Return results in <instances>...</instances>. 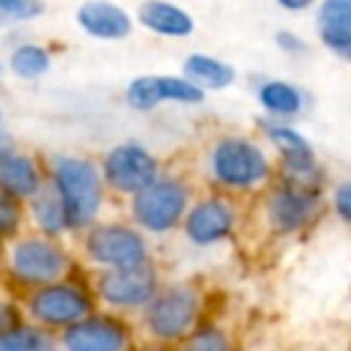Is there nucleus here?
<instances>
[{
	"label": "nucleus",
	"mask_w": 351,
	"mask_h": 351,
	"mask_svg": "<svg viewBox=\"0 0 351 351\" xmlns=\"http://www.w3.org/2000/svg\"><path fill=\"white\" fill-rule=\"evenodd\" d=\"M321 208V186L282 181L266 197V222L277 236H293L304 230Z\"/></svg>",
	"instance_id": "obj_10"
},
{
	"label": "nucleus",
	"mask_w": 351,
	"mask_h": 351,
	"mask_svg": "<svg viewBox=\"0 0 351 351\" xmlns=\"http://www.w3.org/2000/svg\"><path fill=\"white\" fill-rule=\"evenodd\" d=\"M137 22L159 38H186L195 33V19L173 0H143L137 5Z\"/></svg>",
	"instance_id": "obj_16"
},
{
	"label": "nucleus",
	"mask_w": 351,
	"mask_h": 351,
	"mask_svg": "<svg viewBox=\"0 0 351 351\" xmlns=\"http://www.w3.org/2000/svg\"><path fill=\"white\" fill-rule=\"evenodd\" d=\"M184 351H233L230 335L214 321H197L195 329L184 337Z\"/></svg>",
	"instance_id": "obj_24"
},
{
	"label": "nucleus",
	"mask_w": 351,
	"mask_h": 351,
	"mask_svg": "<svg viewBox=\"0 0 351 351\" xmlns=\"http://www.w3.org/2000/svg\"><path fill=\"white\" fill-rule=\"evenodd\" d=\"M255 99L271 121H291L304 110L302 88H296L293 82H285V80H274V77L258 82Z\"/></svg>",
	"instance_id": "obj_19"
},
{
	"label": "nucleus",
	"mask_w": 351,
	"mask_h": 351,
	"mask_svg": "<svg viewBox=\"0 0 351 351\" xmlns=\"http://www.w3.org/2000/svg\"><path fill=\"white\" fill-rule=\"evenodd\" d=\"M104 189L132 197L159 176V159L137 140L115 143L99 162Z\"/></svg>",
	"instance_id": "obj_8"
},
{
	"label": "nucleus",
	"mask_w": 351,
	"mask_h": 351,
	"mask_svg": "<svg viewBox=\"0 0 351 351\" xmlns=\"http://www.w3.org/2000/svg\"><path fill=\"white\" fill-rule=\"evenodd\" d=\"M96 296L77 280H55L41 288H33L25 299V313L33 324L44 329H66L69 324L93 313Z\"/></svg>",
	"instance_id": "obj_6"
},
{
	"label": "nucleus",
	"mask_w": 351,
	"mask_h": 351,
	"mask_svg": "<svg viewBox=\"0 0 351 351\" xmlns=\"http://www.w3.org/2000/svg\"><path fill=\"white\" fill-rule=\"evenodd\" d=\"M129 340L132 335L123 318L96 310L60 329L63 351H126Z\"/></svg>",
	"instance_id": "obj_13"
},
{
	"label": "nucleus",
	"mask_w": 351,
	"mask_h": 351,
	"mask_svg": "<svg viewBox=\"0 0 351 351\" xmlns=\"http://www.w3.org/2000/svg\"><path fill=\"white\" fill-rule=\"evenodd\" d=\"M200 321V293L192 282L159 285L151 302L143 307L145 332L165 346L181 343Z\"/></svg>",
	"instance_id": "obj_4"
},
{
	"label": "nucleus",
	"mask_w": 351,
	"mask_h": 351,
	"mask_svg": "<svg viewBox=\"0 0 351 351\" xmlns=\"http://www.w3.org/2000/svg\"><path fill=\"white\" fill-rule=\"evenodd\" d=\"M208 176L228 192H250L269 181V154L244 134H222L208 148Z\"/></svg>",
	"instance_id": "obj_2"
},
{
	"label": "nucleus",
	"mask_w": 351,
	"mask_h": 351,
	"mask_svg": "<svg viewBox=\"0 0 351 351\" xmlns=\"http://www.w3.org/2000/svg\"><path fill=\"white\" fill-rule=\"evenodd\" d=\"M49 186L66 211L69 230H85L99 219L104 206V181L93 159L55 154L49 159Z\"/></svg>",
	"instance_id": "obj_1"
},
{
	"label": "nucleus",
	"mask_w": 351,
	"mask_h": 351,
	"mask_svg": "<svg viewBox=\"0 0 351 351\" xmlns=\"http://www.w3.org/2000/svg\"><path fill=\"white\" fill-rule=\"evenodd\" d=\"M137 351H176V348L173 346H165V343H156V346H143Z\"/></svg>",
	"instance_id": "obj_32"
},
{
	"label": "nucleus",
	"mask_w": 351,
	"mask_h": 351,
	"mask_svg": "<svg viewBox=\"0 0 351 351\" xmlns=\"http://www.w3.org/2000/svg\"><path fill=\"white\" fill-rule=\"evenodd\" d=\"M181 74L197 85L203 93L208 90H225L236 82V69L214 55H206V52H192L186 55L184 66H181Z\"/></svg>",
	"instance_id": "obj_20"
},
{
	"label": "nucleus",
	"mask_w": 351,
	"mask_h": 351,
	"mask_svg": "<svg viewBox=\"0 0 351 351\" xmlns=\"http://www.w3.org/2000/svg\"><path fill=\"white\" fill-rule=\"evenodd\" d=\"M0 351H58V343L52 340L49 329L38 324H14L0 335Z\"/></svg>",
	"instance_id": "obj_23"
},
{
	"label": "nucleus",
	"mask_w": 351,
	"mask_h": 351,
	"mask_svg": "<svg viewBox=\"0 0 351 351\" xmlns=\"http://www.w3.org/2000/svg\"><path fill=\"white\" fill-rule=\"evenodd\" d=\"M315 30L335 55L351 47V0H321L315 8Z\"/></svg>",
	"instance_id": "obj_18"
},
{
	"label": "nucleus",
	"mask_w": 351,
	"mask_h": 351,
	"mask_svg": "<svg viewBox=\"0 0 351 351\" xmlns=\"http://www.w3.org/2000/svg\"><path fill=\"white\" fill-rule=\"evenodd\" d=\"M16 148V143H14V134L8 132V126H5V115H3V110H0V154H5V151H14Z\"/></svg>",
	"instance_id": "obj_31"
},
{
	"label": "nucleus",
	"mask_w": 351,
	"mask_h": 351,
	"mask_svg": "<svg viewBox=\"0 0 351 351\" xmlns=\"http://www.w3.org/2000/svg\"><path fill=\"white\" fill-rule=\"evenodd\" d=\"M44 14L41 0H0V27L5 25H25Z\"/></svg>",
	"instance_id": "obj_25"
},
{
	"label": "nucleus",
	"mask_w": 351,
	"mask_h": 351,
	"mask_svg": "<svg viewBox=\"0 0 351 351\" xmlns=\"http://www.w3.org/2000/svg\"><path fill=\"white\" fill-rule=\"evenodd\" d=\"M189 208V186L178 176H156L148 186L132 195V222L151 236L176 230Z\"/></svg>",
	"instance_id": "obj_5"
},
{
	"label": "nucleus",
	"mask_w": 351,
	"mask_h": 351,
	"mask_svg": "<svg viewBox=\"0 0 351 351\" xmlns=\"http://www.w3.org/2000/svg\"><path fill=\"white\" fill-rule=\"evenodd\" d=\"M0 74H3V66H0Z\"/></svg>",
	"instance_id": "obj_34"
},
{
	"label": "nucleus",
	"mask_w": 351,
	"mask_h": 351,
	"mask_svg": "<svg viewBox=\"0 0 351 351\" xmlns=\"http://www.w3.org/2000/svg\"><path fill=\"white\" fill-rule=\"evenodd\" d=\"M8 69L19 80H38L52 69V52L44 44L22 41L8 55Z\"/></svg>",
	"instance_id": "obj_22"
},
{
	"label": "nucleus",
	"mask_w": 351,
	"mask_h": 351,
	"mask_svg": "<svg viewBox=\"0 0 351 351\" xmlns=\"http://www.w3.org/2000/svg\"><path fill=\"white\" fill-rule=\"evenodd\" d=\"M261 126H263L266 140L277 148L280 178L321 186V165H318V156H315V148L310 145V140L296 126H291L285 121H271L269 118Z\"/></svg>",
	"instance_id": "obj_11"
},
{
	"label": "nucleus",
	"mask_w": 351,
	"mask_h": 351,
	"mask_svg": "<svg viewBox=\"0 0 351 351\" xmlns=\"http://www.w3.org/2000/svg\"><path fill=\"white\" fill-rule=\"evenodd\" d=\"M282 11H288V14H302V11H310L318 0H274Z\"/></svg>",
	"instance_id": "obj_30"
},
{
	"label": "nucleus",
	"mask_w": 351,
	"mask_h": 351,
	"mask_svg": "<svg viewBox=\"0 0 351 351\" xmlns=\"http://www.w3.org/2000/svg\"><path fill=\"white\" fill-rule=\"evenodd\" d=\"M77 27L96 41H121L134 30V19L129 11L112 0H85L74 11Z\"/></svg>",
	"instance_id": "obj_15"
},
{
	"label": "nucleus",
	"mask_w": 351,
	"mask_h": 351,
	"mask_svg": "<svg viewBox=\"0 0 351 351\" xmlns=\"http://www.w3.org/2000/svg\"><path fill=\"white\" fill-rule=\"evenodd\" d=\"M44 173L41 165L22 151H5L0 154V189L11 195L14 200H30L41 186H44Z\"/></svg>",
	"instance_id": "obj_17"
},
{
	"label": "nucleus",
	"mask_w": 351,
	"mask_h": 351,
	"mask_svg": "<svg viewBox=\"0 0 351 351\" xmlns=\"http://www.w3.org/2000/svg\"><path fill=\"white\" fill-rule=\"evenodd\" d=\"M332 208H335V214L346 225H351V178L335 186V192H332Z\"/></svg>",
	"instance_id": "obj_28"
},
{
	"label": "nucleus",
	"mask_w": 351,
	"mask_h": 351,
	"mask_svg": "<svg viewBox=\"0 0 351 351\" xmlns=\"http://www.w3.org/2000/svg\"><path fill=\"white\" fill-rule=\"evenodd\" d=\"M159 285L154 263L145 261L126 269H101L93 280V296L112 310H143Z\"/></svg>",
	"instance_id": "obj_9"
},
{
	"label": "nucleus",
	"mask_w": 351,
	"mask_h": 351,
	"mask_svg": "<svg viewBox=\"0 0 351 351\" xmlns=\"http://www.w3.org/2000/svg\"><path fill=\"white\" fill-rule=\"evenodd\" d=\"M274 44H277V49H280L282 55H291V58L304 55V52L310 49V44H307V41H304L299 33H293V30H277Z\"/></svg>",
	"instance_id": "obj_27"
},
{
	"label": "nucleus",
	"mask_w": 351,
	"mask_h": 351,
	"mask_svg": "<svg viewBox=\"0 0 351 351\" xmlns=\"http://www.w3.org/2000/svg\"><path fill=\"white\" fill-rule=\"evenodd\" d=\"M337 58H343V60L351 66V47H348V49H340V52H337Z\"/></svg>",
	"instance_id": "obj_33"
},
{
	"label": "nucleus",
	"mask_w": 351,
	"mask_h": 351,
	"mask_svg": "<svg viewBox=\"0 0 351 351\" xmlns=\"http://www.w3.org/2000/svg\"><path fill=\"white\" fill-rule=\"evenodd\" d=\"M22 230V206L0 189V241L16 239Z\"/></svg>",
	"instance_id": "obj_26"
},
{
	"label": "nucleus",
	"mask_w": 351,
	"mask_h": 351,
	"mask_svg": "<svg viewBox=\"0 0 351 351\" xmlns=\"http://www.w3.org/2000/svg\"><path fill=\"white\" fill-rule=\"evenodd\" d=\"M82 252L99 269H126L151 261L145 233L126 222H93L85 228Z\"/></svg>",
	"instance_id": "obj_7"
},
{
	"label": "nucleus",
	"mask_w": 351,
	"mask_h": 351,
	"mask_svg": "<svg viewBox=\"0 0 351 351\" xmlns=\"http://www.w3.org/2000/svg\"><path fill=\"white\" fill-rule=\"evenodd\" d=\"M19 324V307L14 302H0V335Z\"/></svg>",
	"instance_id": "obj_29"
},
{
	"label": "nucleus",
	"mask_w": 351,
	"mask_h": 351,
	"mask_svg": "<svg viewBox=\"0 0 351 351\" xmlns=\"http://www.w3.org/2000/svg\"><path fill=\"white\" fill-rule=\"evenodd\" d=\"M184 239L195 247H214L233 236L236 230V206L225 197H200L192 203L181 219Z\"/></svg>",
	"instance_id": "obj_14"
},
{
	"label": "nucleus",
	"mask_w": 351,
	"mask_h": 351,
	"mask_svg": "<svg viewBox=\"0 0 351 351\" xmlns=\"http://www.w3.org/2000/svg\"><path fill=\"white\" fill-rule=\"evenodd\" d=\"M206 93L192 85L184 74H140L134 77L126 90L123 101L137 112H151L162 104H203Z\"/></svg>",
	"instance_id": "obj_12"
},
{
	"label": "nucleus",
	"mask_w": 351,
	"mask_h": 351,
	"mask_svg": "<svg viewBox=\"0 0 351 351\" xmlns=\"http://www.w3.org/2000/svg\"><path fill=\"white\" fill-rule=\"evenodd\" d=\"M27 214H30V222L36 228V233H44V236H52V239H60L63 233H69V219H66V211L58 200V195L52 192L49 184H44L30 200H27Z\"/></svg>",
	"instance_id": "obj_21"
},
{
	"label": "nucleus",
	"mask_w": 351,
	"mask_h": 351,
	"mask_svg": "<svg viewBox=\"0 0 351 351\" xmlns=\"http://www.w3.org/2000/svg\"><path fill=\"white\" fill-rule=\"evenodd\" d=\"M71 269V255L69 250L44 233H27V236H16L11 239V247L5 252V271L8 277L33 291L41 288L47 282L63 280Z\"/></svg>",
	"instance_id": "obj_3"
}]
</instances>
